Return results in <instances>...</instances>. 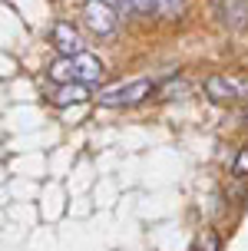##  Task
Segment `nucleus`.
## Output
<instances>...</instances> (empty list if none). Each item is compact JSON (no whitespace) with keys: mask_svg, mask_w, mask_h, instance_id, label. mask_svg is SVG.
<instances>
[{"mask_svg":"<svg viewBox=\"0 0 248 251\" xmlns=\"http://www.w3.org/2000/svg\"><path fill=\"white\" fill-rule=\"evenodd\" d=\"M80 20H83V26H86L96 40H112L119 33V24H123L110 0H83Z\"/></svg>","mask_w":248,"mask_h":251,"instance_id":"f257e3e1","label":"nucleus"},{"mask_svg":"<svg viewBox=\"0 0 248 251\" xmlns=\"http://www.w3.org/2000/svg\"><path fill=\"white\" fill-rule=\"evenodd\" d=\"M156 83L152 79H133V83H126V86H116V89H103L96 100L99 106H106V109H133L139 102H146L149 96H156Z\"/></svg>","mask_w":248,"mask_h":251,"instance_id":"f03ea898","label":"nucleus"},{"mask_svg":"<svg viewBox=\"0 0 248 251\" xmlns=\"http://www.w3.org/2000/svg\"><path fill=\"white\" fill-rule=\"evenodd\" d=\"M50 47L56 50V56H76V53L86 50L83 33L76 30L73 20H53L50 24Z\"/></svg>","mask_w":248,"mask_h":251,"instance_id":"7ed1b4c3","label":"nucleus"},{"mask_svg":"<svg viewBox=\"0 0 248 251\" xmlns=\"http://www.w3.org/2000/svg\"><path fill=\"white\" fill-rule=\"evenodd\" d=\"M73 79H80V83H86V86H99L103 79H106V66H103V60H99L96 53H76L73 56Z\"/></svg>","mask_w":248,"mask_h":251,"instance_id":"20e7f679","label":"nucleus"},{"mask_svg":"<svg viewBox=\"0 0 248 251\" xmlns=\"http://www.w3.org/2000/svg\"><path fill=\"white\" fill-rule=\"evenodd\" d=\"M202 89H205V96H209L215 106H232V102H238L235 86H232V76H228V73H212V76H205Z\"/></svg>","mask_w":248,"mask_h":251,"instance_id":"39448f33","label":"nucleus"},{"mask_svg":"<svg viewBox=\"0 0 248 251\" xmlns=\"http://www.w3.org/2000/svg\"><path fill=\"white\" fill-rule=\"evenodd\" d=\"M89 96H93V86L80 83V79H70V83L53 86V93H50V102H53L56 109H66V106H73V102H86Z\"/></svg>","mask_w":248,"mask_h":251,"instance_id":"423d86ee","label":"nucleus"},{"mask_svg":"<svg viewBox=\"0 0 248 251\" xmlns=\"http://www.w3.org/2000/svg\"><path fill=\"white\" fill-rule=\"evenodd\" d=\"M189 10V0H156V17L162 24H179Z\"/></svg>","mask_w":248,"mask_h":251,"instance_id":"0eeeda50","label":"nucleus"},{"mask_svg":"<svg viewBox=\"0 0 248 251\" xmlns=\"http://www.w3.org/2000/svg\"><path fill=\"white\" fill-rule=\"evenodd\" d=\"M47 79L53 86L70 83V79H73V56H56L53 63H47Z\"/></svg>","mask_w":248,"mask_h":251,"instance_id":"6e6552de","label":"nucleus"},{"mask_svg":"<svg viewBox=\"0 0 248 251\" xmlns=\"http://www.w3.org/2000/svg\"><path fill=\"white\" fill-rule=\"evenodd\" d=\"M156 93H159L162 100H179V96H186V93H189V83H186V79H179V76H172V79L162 83Z\"/></svg>","mask_w":248,"mask_h":251,"instance_id":"1a4fd4ad","label":"nucleus"},{"mask_svg":"<svg viewBox=\"0 0 248 251\" xmlns=\"http://www.w3.org/2000/svg\"><path fill=\"white\" fill-rule=\"evenodd\" d=\"M195 251H222V238H219V231H215V228H205V231L198 235Z\"/></svg>","mask_w":248,"mask_h":251,"instance_id":"9d476101","label":"nucleus"},{"mask_svg":"<svg viewBox=\"0 0 248 251\" xmlns=\"http://www.w3.org/2000/svg\"><path fill=\"white\" fill-rule=\"evenodd\" d=\"M232 178H248V142L238 149L235 162H232Z\"/></svg>","mask_w":248,"mask_h":251,"instance_id":"9b49d317","label":"nucleus"},{"mask_svg":"<svg viewBox=\"0 0 248 251\" xmlns=\"http://www.w3.org/2000/svg\"><path fill=\"white\" fill-rule=\"evenodd\" d=\"M232 76V86H235L238 102H248V73H228Z\"/></svg>","mask_w":248,"mask_h":251,"instance_id":"f8f14e48","label":"nucleus"},{"mask_svg":"<svg viewBox=\"0 0 248 251\" xmlns=\"http://www.w3.org/2000/svg\"><path fill=\"white\" fill-rule=\"evenodd\" d=\"M129 3H133L136 17H146V20H152V17H156V0H129Z\"/></svg>","mask_w":248,"mask_h":251,"instance_id":"ddd939ff","label":"nucleus"},{"mask_svg":"<svg viewBox=\"0 0 248 251\" xmlns=\"http://www.w3.org/2000/svg\"><path fill=\"white\" fill-rule=\"evenodd\" d=\"M110 3L116 7L119 20H133V17H136V10H133V3H129V0H110Z\"/></svg>","mask_w":248,"mask_h":251,"instance_id":"4468645a","label":"nucleus"},{"mask_svg":"<svg viewBox=\"0 0 248 251\" xmlns=\"http://www.w3.org/2000/svg\"><path fill=\"white\" fill-rule=\"evenodd\" d=\"M242 123H245V129H248V102H245V109H242Z\"/></svg>","mask_w":248,"mask_h":251,"instance_id":"2eb2a0df","label":"nucleus"},{"mask_svg":"<svg viewBox=\"0 0 248 251\" xmlns=\"http://www.w3.org/2000/svg\"><path fill=\"white\" fill-rule=\"evenodd\" d=\"M222 3H228V0H215V7H222Z\"/></svg>","mask_w":248,"mask_h":251,"instance_id":"dca6fc26","label":"nucleus"}]
</instances>
